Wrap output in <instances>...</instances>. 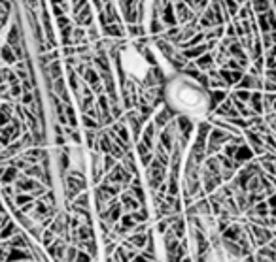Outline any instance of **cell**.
Wrapping results in <instances>:
<instances>
[{"label":"cell","mask_w":276,"mask_h":262,"mask_svg":"<svg viewBox=\"0 0 276 262\" xmlns=\"http://www.w3.org/2000/svg\"><path fill=\"white\" fill-rule=\"evenodd\" d=\"M221 77H223V81L227 85H235V83H238V79L242 75H240V72H225V70H221Z\"/></svg>","instance_id":"9c48e42d"},{"label":"cell","mask_w":276,"mask_h":262,"mask_svg":"<svg viewBox=\"0 0 276 262\" xmlns=\"http://www.w3.org/2000/svg\"><path fill=\"white\" fill-rule=\"evenodd\" d=\"M72 204H74V206H78V207H85V209H89V204H91V202H89L87 192H81V194H79V196L74 200V202H72Z\"/></svg>","instance_id":"30bf717a"},{"label":"cell","mask_w":276,"mask_h":262,"mask_svg":"<svg viewBox=\"0 0 276 262\" xmlns=\"http://www.w3.org/2000/svg\"><path fill=\"white\" fill-rule=\"evenodd\" d=\"M167 104L185 117H204L212 110V96L189 75H178L167 85Z\"/></svg>","instance_id":"6da1fadb"},{"label":"cell","mask_w":276,"mask_h":262,"mask_svg":"<svg viewBox=\"0 0 276 262\" xmlns=\"http://www.w3.org/2000/svg\"><path fill=\"white\" fill-rule=\"evenodd\" d=\"M121 66L131 77H137L138 81H142L146 75L150 74V64L148 60H144V57L138 53L137 49L127 47L121 51Z\"/></svg>","instance_id":"7a4b0ae2"},{"label":"cell","mask_w":276,"mask_h":262,"mask_svg":"<svg viewBox=\"0 0 276 262\" xmlns=\"http://www.w3.org/2000/svg\"><path fill=\"white\" fill-rule=\"evenodd\" d=\"M17 179V168L12 166V168H4V175H2V183L4 185H12V181L15 183Z\"/></svg>","instance_id":"ba28073f"},{"label":"cell","mask_w":276,"mask_h":262,"mask_svg":"<svg viewBox=\"0 0 276 262\" xmlns=\"http://www.w3.org/2000/svg\"><path fill=\"white\" fill-rule=\"evenodd\" d=\"M12 223V215H10V211L6 209L4 213H2V221H0V228H6V226Z\"/></svg>","instance_id":"7c38bea8"},{"label":"cell","mask_w":276,"mask_h":262,"mask_svg":"<svg viewBox=\"0 0 276 262\" xmlns=\"http://www.w3.org/2000/svg\"><path fill=\"white\" fill-rule=\"evenodd\" d=\"M14 202H15V206H17V207H25V206H31V204H34V202H36V198H34L32 194L19 192V194H15V196H14Z\"/></svg>","instance_id":"5b68a950"},{"label":"cell","mask_w":276,"mask_h":262,"mask_svg":"<svg viewBox=\"0 0 276 262\" xmlns=\"http://www.w3.org/2000/svg\"><path fill=\"white\" fill-rule=\"evenodd\" d=\"M252 106H254V112H256V113H261V112H263L261 108H263L265 104L261 102V96H259L257 93H256V94H252Z\"/></svg>","instance_id":"8fae6325"},{"label":"cell","mask_w":276,"mask_h":262,"mask_svg":"<svg viewBox=\"0 0 276 262\" xmlns=\"http://www.w3.org/2000/svg\"><path fill=\"white\" fill-rule=\"evenodd\" d=\"M252 157H254V153L250 151V147H238L237 155H235V160H237L238 164H244V162H250L252 160Z\"/></svg>","instance_id":"52a82bcc"},{"label":"cell","mask_w":276,"mask_h":262,"mask_svg":"<svg viewBox=\"0 0 276 262\" xmlns=\"http://www.w3.org/2000/svg\"><path fill=\"white\" fill-rule=\"evenodd\" d=\"M197 66H199V68H202V70H204V68H210V66H212V60H210V57H202V58H200V60L197 62Z\"/></svg>","instance_id":"4fadbf2b"},{"label":"cell","mask_w":276,"mask_h":262,"mask_svg":"<svg viewBox=\"0 0 276 262\" xmlns=\"http://www.w3.org/2000/svg\"><path fill=\"white\" fill-rule=\"evenodd\" d=\"M23 261H34L31 249H10V253L6 255V259H2V262H23Z\"/></svg>","instance_id":"277c9868"},{"label":"cell","mask_w":276,"mask_h":262,"mask_svg":"<svg viewBox=\"0 0 276 262\" xmlns=\"http://www.w3.org/2000/svg\"><path fill=\"white\" fill-rule=\"evenodd\" d=\"M133 262H152V261H150V259H148L146 255H142V253H140V255H138V257H137V259H135Z\"/></svg>","instance_id":"5bb4252c"},{"label":"cell","mask_w":276,"mask_h":262,"mask_svg":"<svg viewBox=\"0 0 276 262\" xmlns=\"http://www.w3.org/2000/svg\"><path fill=\"white\" fill-rule=\"evenodd\" d=\"M119 202H121V206H123V211H125V213H135V211H138L140 207H144L140 202H138L137 198L133 196V192H131V190L121 192Z\"/></svg>","instance_id":"3957f363"},{"label":"cell","mask_w":276,"mask_h":262,"mask_svg":"<svg viewBox=\"0 0 276 262\" xmlns=\"http://www.w3.org/2000/svg\"><path fill=\"white\" fill-rule=\"evenodd\" d=\"M17 234H21V228L15 225V221H12L6 228H2V242H8V240H12Z\"/></svg>","instance_id":"8992f818"}]
</instances>
